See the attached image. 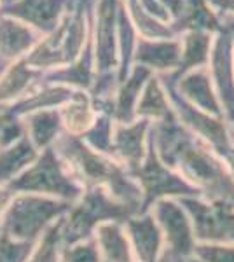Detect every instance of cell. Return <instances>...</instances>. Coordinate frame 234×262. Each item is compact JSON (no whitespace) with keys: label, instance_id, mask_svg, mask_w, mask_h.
Here are the masks:
<instances>
[{"label":"cell","instance_id":"1","mask_svg":"<svg viewBox=\"0 0 234 262\" xmlns=\"http://www.w3.org/2000/svg\"><path fill=\"white\" fill-rule=\"evenodd\" d=\"M95 0H72L61 21L44 35L25 60L32 69L51 72L72 65L91 39Z\"/></svg>","mask_w":234,"mask_h":262},{"label":"cell","instance_id":"2","mask_svg":"<svg viewBox=\"0 0 234 262\" xmlns=\"http://www.w3.org/2000/svg\"><path fill=\"white\" fill-rule=\"evenodd\" d=\"M121 0H95L93 6V51L96 74H117V11ZM119 77V75H117Z\"/></svg>","mask_w":234,"mask_h":262},{"label":"cell","instance_id":"3","mask_svg":"<svg viewBox=\"0 0 234 262\" xmlns=\"http://www.w3.org/2000/svg\"><path fill=\"white\" fill-rule=\"evenodd\" d=\"M63 210L61 205L54 201L42 200L33 196H21L16 198L9 205L6 213V227L7 236L12 239H23L28 242L33 236L39 234L44 224Z\"/></svg>","mask_w":234,"mask_h":262},{"label":"cell","instance_id":"4","mask_svg":"<svg viewBox=\"0 0 234 262\" xmlns=\"http://www.w3.org/2000/svg\"><path fill=\"white\" fill-rule=\"evenodd\" d=\"M211 82L222 105V112L234 111V35L227 28L215 33L208 61Z\"/></svg>","mask_w":234,"mask_h":262},{"label":"cell","instance_id":"5","mask_svg":"<svg viewBox=\"0 0 234 262\" xmlns=\"http://www.w3.org/2000/svg\"><path fill=\"white\" fill-rule=\"evenodd\" d=\"M161 75H166V79L172 82L173 90L187 103H190L193 107L199 108V111L210 114V116L224 117L222 105H220L219 96L215 93L208 69H196L185 72L182 75H175V74H161Z\"/></svg>","mask_w":234,"mask_h":262},{"label":"cell","instance_id":"6","mask_svg":"<svg viewBox=\"0 0 234 262\" xmlns=\"http://www.w3.org/2000/svg\"><path fill=\"white\" fill-rule=\"evenodd\" d=\"M42 35L23 21L0 12V74L21 61L40 42Z\"/></svg>","mask_w":234,"mask_h":262},{"label":"cell","instance_id":"7","mask_svg":"<svg viewBox=\"0 0 234 262\" xmlns=\"http://www.w3.org/2000/svg\"><path fill=\"white\" fill-rule=\"evenodd\" d=\"M56 158L51 149H46L44 156L37 161L33 168H30L12 182L11 187L16 191H37V192H51L63 194V196H75V189L65 177L61 175L56 166Z\"/></svg>","mask_w":234,"mask_h":262},{"label":"cell","instance_id":"8","mask_svg":"<svg viewBox=\"0 0 234 262\" xmlns=\"http://www.w3.org/2000/svg\"><path fill=\"white\" fill-rule=\"evenodd\" d=\"M70 2L72 0H18L12 6L0 9V12L23 21L44 37L58 27Z\"/></svg>","mask_w":234,"mask_h":262},{"label":"cell","instance_id":"9","mask_svg":"<svg viewBox=\"0 0 234 262\" xmlns=\"http://www.w3.org/2000/svg\"><path fill=\"white\" fill-rule=\"evenodd\" d=\"M133 65L145 67L152 74H173L180 65V40L172 39H143L138 37Z\"/></svg>","mask_w":234,"mask_h":262},{"label":"cell","instance_id":"10","mask_svg":"<svg viewBox=\"0 0 234 262\" xmlns=\"http://www.w3.org/2000/svg\"><path fill=\"white\" fill-rule=\"evenodd\" d=\"M152 72L145 67L133 65L130 74L126 75L124 81L119 82L116 96H114V111L112 117L116 122H133L137 119L135 111H137V103L142 95V90L145 82L151 79Z\"/></svg>","mask_w":234,"mask_h":262},{"label":"cell","instance_id":"11","mask_svg":"<svg viewBox=\"0 0 234 262\" xmlns=\"http://www.w3.org/2000/svg\"><path fill=\"white\" fill-rule=\"evenodd\" d=\"M177 37L180 40V65H178V70L173 72V74L182 75L185 72L196 69H206L208 61H210L215 33L190 30L178 33Z\"/></svg>","mask_w":234,"mask_h":262},{"label":"cell","instance_id":"12","mask_svg":"<svg viewBox=\"0 0 234 262\" xmlns=\"http://www.w3.org/2000/svg\"><path fill=\"white\" fill-rule=\"evenodd\" d=\"M58 114L65 133L74 135V137L86 133L98 117L89 93L80 90L74 91L72 98L58 108Z\"/></svg>","mask_w":234,"mask_h":262},{"label":"cell","instance_id":"13","mask_svg":"<svg viewBox=\"0 0 234 262\" xmlns=\"http://www.w3.org/2000/svg\"><path fill=\"white\" fill-rule=\"evenodd\" d=\"M172 30L175 32V35L190 30L219 33L222 30V23L208 0H185L184 11L180 18L173 21Z\"/></svg>","mask_w":234,"mask_h":262},{"label":"cell","instance_id":"14","mask_svg":"<svg viewBox=\"0 0 234 262\" xmlns=\"http://www.w3.org/2000/svg\"><path fill=\"white\" fill-rule=\"evenodd\" d=\"M151 121L135 119L133 122H116L112 129V143L116 152L130 163H138L143 154V142L151 129Z\"/></svg>","mask_w":234,"mask_h":262},{"label":"cell","instance_id":"15","mask_svg":"<svg viewBox=\"0 0 234 262\" xmlns=\"http://www.w3.org/2000/svg\"><path fill=\"white\" fill-rule=\"evenodd\" d=\"M135 116H137V119H145L151 122L163 121L166 117L173 116V108L172 103H169L168 93H166L164 84L157 74H152L151 79L143 86Z\"/></svg>","mask_w":234,"mask_h":262},{"label":"cell","instance_id":"16","mask_svg":"<svg viewBox=\"0 0 234 262\" xmlns=\"http://www.w3.org/2000/svg\"><path fill=\"white\" fill-rule=\"evenodd\" d=\"M21 119L25 121L27 137L35 149H46L51 142L56 140L59 137V131L63 129L58 108H44V111L30 112Z\"/></svg>","mask_w":234,"mask_h":262},{"label":"cell","instance_id":"17","mask_svg":"<svg viewBox=\"0 0 234 262\" xmlns=\"http://www.w3.org/2000/svg\"><path fill=\"white\" fill-rule=\"evenodd\" d=\"M138 33L135 30L133 23L130 21V16L126 12V7L122 0L119 2L117 11V54H119V82L124 81L126 75L130 74L131 67H133V56L135 49H137Z\"/></svg>","mask_w":234,"mask_h":262},{"label":"cell","instance_id":"18","mask_svg":"<svg viewBox=\"0 0 234 262\" xmlns=\"http://www.w3.org/2000/svg\"><path fill=\"white\" fill-rule=\"evenodd\" d=\"M126 7V12L130 16V21L133 23L138 37L143 39H172L177 37L169 25H164L156 18H152L148 12L140 6L138 0H122Z\"/></svg>","mask_w":234,"mask_h":262},{"label":"cell","instance_id":"19","mask_svg":"<svg viewBox=\"0 0 234 262\" xmlns=\"http://www.w3.org/2000/svg\"><path fill=\"white\" fill-rule=\"evenodd\" d=\"M35 147L30 142L28 137L21 138L19 142L12 143L9 147L0 149V182L9 180L27 164L35 161Z\"/></svg>","mask_w":234,"mask_h":262},{"label":"cell","instance_id":"20","mask_svg":"<svg viewBox=\"0 0 234 262\" xmlns=\"http://www.w3.org/2000/svg\"><path fill=\"white\" fill-rule=\"evenodd\" d=\"M159 217L164 224L166 232L169 234V242H172L173 247L182 252L189 250L190 236H189V229H187L185 219L180 210L175 205L163 203L159 208Z\"/></svg>","mask_w":234,"mask_h":262},{"label":"cell","instance_id":"21","mask_svg":"<svg viewBox=\"0 0 234 262\" xmlns=\"http://www.w3.org/2000/svg\"><path fill=\"white\" fill-rule=\"evenodd\" d=\"M130 231L133 234L137 250L145 262H152L156 257L157 247H159V234H157L154 224L151 219H143L138 222L130 224Z\"/></svg>","mask_w":234,"mask_h":262},{"label":"cell","instance_id":"22","mask_svg":"<svg viewBox=\"0 0 234 262\" xmlns=\"http://www.w3.org/2000/svg\"><path fill=\"white\" fill-rule=\"evenodd\" d=\"M100 242L103 247L105 253L109 255L110 260L116 262H130V250L127 243L122 238L121 231L114 226H105L100 229Z\"/></svg>","mask_w":234,"mask_h":262},{"label":"cell","instance_id":"23","mask_svg":"<svg viewBox=\"0 0 234 262\" xmlns=\"http://www.w3.org/2000/svg\"><path fill=\"white\" fill-rule=\"evenodd\" d=\"M30 255V243H19L7 234L0 236V262H25Z\"/></svg>","mask_w":234,"mask_h":262},{"label":"cell","instance_id":"24","mask_svg":"<svg viewBox=\"0 0 234 262\" xmlns=\"http://www.w3.org/2000/svg\"><path fill=\"white\" fill-rule=\"evenodd\" d=\"M58 253V227H53L48 234L44 236L40 247L32 255L28 262H56Z\"/></svg>","mask_w":234,"mask_h":262},{"label":"cell","instance_id":"25","mask_svg":"<svg viewBox=\"0 0 234 262\" xmlns=\"http://www.w3.org/2000/svg\"><path fill=\"white\" fill-rule=\"evenodd\" d=\"M199 252L205 255V259L208 262H234V250H227V248L201 247Z\"/></svg>","mask_w":234,"mask_h":262},{"label":"cell","instance_id":"26","mask_svg":"<svg viewBox=\"0 0 234 262\" xmlns=\"http://www.w3.org/2000/svg\"><path fill=\"white\" fill-rule=\"evenodd\" d=\"M69 262H98V253L91 245L79 247L69 253Z\"/></svg>","mask_w":234,"mask_h":262},{"label":"cell","instance_id":"27","mask_svg":"<svg viewBox=\"0 0 234 262\" xmlns=\"http://www.w3.org/2000/svg\"><path fill=\"white\" fill-rule=\"evenodd\" d=\"M219 18H234V0H208Z\"/></svg>","mask_w":234,"mask_h":262},{"label":"cell","instance_id":"28","mask_svg":"<svg viewBox=\"0 0 234 262\" xmlns=\"http://www.w3.org/2000/svg\"><path fill=\"white\" fill-rule=\"evenodd\" d=\"M11 203V191L6 187H0V213L6 212Z\"/></svg>","mask_w":234,"mask_h":262},{"label":"cell","instance_id":"29","mask_svg":"<svg viewBox=\"0 0 234 262\" xmlns=\"http://www.w3.org/2000/svg\"><path fill=\"white\" fill-rule=\"evenodd\" d=\"M220 23H222V27L224 28H227L229 32H232L234 33V18H220Z\"/></svg>","mask_w":234,"mask_h":262},{"label":"cell","instance_id":"30","mask_svg":"<svg viewBox=\"0 0 234 262\" xmlns=\"http://www.w3.org/2000/svg\"><path fill=\"white\" fill-rule=\"evenodd\" d=\"M18 0H0V9H4V7H9L12 4H16Z\"/></svg>","mask_w":234,"mask_h":262},{"label":"cell","instance_id":"31","mask_svg":"<svg viewBox=\"0 0 234 262\" xmlns=\"http://www.w3.org/2000/svg\"><path fill=\"white\" fill-rule=\"evenodd\" d=\"M2 119H4V111H0V122H2Z\"/></svg>","mask_w":234,"mask_h":262},{"label":"cell","instance_id":"32","mask_svg":"<svg viewBox=\"0 0 234 262\" xmlns=\"http://www.w3.org/2000/svg\"><path fill=\"white\" fill-rule=\"evenodd\" d=\"M232 35H234V33H232Z\"/></svg>","mask_w":234,"mask_h":262}]
</instances>
